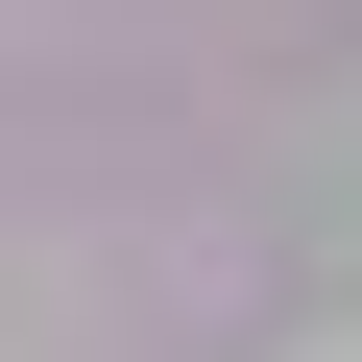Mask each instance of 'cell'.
Returning a JSON list of instances; mask_svg holds the SVG:
<instances>
[{"mask_svg": "<svg viewBox=\"0 0 362 362\" xmlns=\"http://www.w3.org/2000/svg\"><path fill=\"white\" fill-rule=\"evenodd\" d=\"M290 362H362V338H290Z\"/></svg>", "mask_w": 362, "mask_h": 362, "instance_id": "6da1fadb", "label": "cell"}]
</instances>
